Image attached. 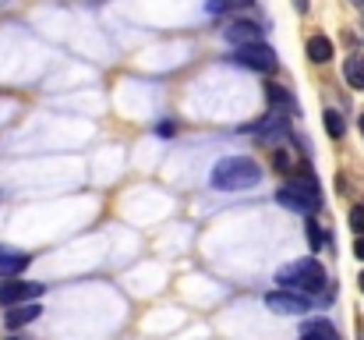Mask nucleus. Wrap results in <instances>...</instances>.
I'll return each mask as SVG.
<instances>
[{
    "instance_id": "f257e3e1",
    "label": "nucleus",
    "mask_w": 364,
    "mask_h": 340,
    "mask_svg": "<svg viewBox=\"0 0 364 340\" xmlns=\"http://www.w3.org/2000/svg\"><path fill=\"white\" fill-rule=\"evenodd\" d=\"M262 177H265V170H262L251 156H227V160H220V163L213 167V174H209L213 188H220V192H244V188H255Z\"/></svg>"
},
{
    "instance_id": "f03ea898",
    "label": "nucleus",
    "mask_w": 364,
    "mask_h": 340,
    "mask_svg": "<svg viewBox=\"0 0 364 340\" xmlns=\"http://www.w3.org/2000/svg\"><path fill=\"white\" fill-rule=\"evenodd\" d=\"M279 284L283 291H294V294H322L326 291V269L318 266V259H297L290 266L279 269Z\"/></svg>"
},
{
    "instance_id": "7ed1b4c3",
    "label": "nucleus",
    "mask_w": 364,
    "mask_h": 340,
    "mask_svg": "<svg viewBox=\"0 0 364 340\" xmlns=\"http://www.w3.org/2000/svg\"><path fill=\"white\" fill-rule=\"evenodd\" d=\"M276 199H279V206H287L294 213H315V210H322V188H318V181L311 174H301L297 181L283 185L276 192Z\"/></svg>"
},
{
    "instance_id": "20e7f679",
    "label": "nucleus",
    "mask_w": 364,
    "mask_h": 340,
    "mask_svg": "<svg viewBox=\"0 0 364 340\" xmlns=\"http://www.w3.org/2000/svg\"><path fill=\"white\" fill-rule=\"evenodd\" d=\"M230 61L241 64V68H251V71H276V53H272V46H265V43L237 46Z\"/></svg>"
},
{
    "instance_id": "39448f33",
    "label": "nucleus",
    "mask_w": 364,
    "mask_h": 340,
    "mask_svg": "<svg viewBox=\"0 0 364 340\" xmlns=\"http://www.w3.org/2000/svg\"><path fill=\"white\" fill-rule=\"evenodd\" d=\"M46 291V284H32V280H7L0 284V305L14 309V305H25V302H39V294Z\"/></svg>"
},
{
    "instance_id": "423d86ee",
    "label": "nucleus",
    "mask_w": 364,
    "mask_h": 340,
    "mask_svg": "<svg viewBox=\"0 0 364 340\" xmlns=\"http://www.w3.org/2000/svg\"><path fill=\"white\" fill-rule=\"evenodd\" d=\"M265 309H272L279 316H304V312H311V298L294 294V291H269L265 294Z\"/></svg>"
},
{
    "instance_id": "0eeeda50",
    "label": "nucleus",
    "mask_w": 364,
    "mask_h": 340,
    "mask_svg": "<svg viewBox=\"0 0 364 340\" xmlns=\"http://www.w3.org/2000/svg\"><path fill=\"white\" fill-rule=\"evenodd\" d=\"M241 131H251V135H258L262 142H276V138H290V124H287V117L283 113H272V117H265V120H258V124H247Z\"/></svg>"
},
{
    "instance_id": "6e6552de",
    "label": "nucleus",
    "mask_w": 364,
    "mask_h": 340,
    "mask_svg": "<svg viewBox=\"0 0 364 340\" xmlns=\"http://www.w3.org/2000/svg\"><path fill=\"white\" fill-rule=\"evenodd\" d=\"M223 39L234 46H251V43H262V29L255 21H230L223 29Z\"/></svg>"
},
{
    "instance_id": "1a4fd4ad",
    "label": "nucleus",
    "mask_w": 364,
    "mask_h": 340,
    "mask_svg": "<svg viewBox=\"0 0 364 340\" xmlns=\"http://www.w3.org/2000/svg\"><path fill=\"white\" fill-rule=\"evenodd\" d=\"M28 262H32V255H28V252H18V248L0 244V277H4V280H14Z\"/></svg>"
},
{
    "instance_id": "9d476101",
    "label": "nucleus",
    "mask_w": 364,
    "mask_h": 340,
    "mask_svg": "<svg viewBox=\"0 0 364 340\" xmlns=\"http://www.w3.org/2000/svg\"><path fill=\"white\" fill-rule=\"evenodd\" d=\"M39 302H25V305H14L7 316H4V323H7V330H18V326H28V323H36L39 319Z\"/></svg>"
},
{
    "instance_id": "9b49d317",
    "label": "nucleus",
    "mask_w": 364,
    "mask_h": 340,
    "mask_svg": "<svg viewBox=\"0 0 364 340\" xmlns=\"http://www.w3.org/2000/svg\"><path fill=\"white\" fill-rule=\"evenodd\" d=\"M265 100L272 103V113H283V117L297 113V100H294V93H287L283 86H265Z\"/></svg>"
},
{
    "instance_id": "f8f14e48",
    "label": "nucleus",
    "mask_w": 364,
    "mask_h": 340,
    "mask_svg": "<svg viewBox=\"0 0 364 340\" xmlns=\"http://www.w3.org/2000/svg\"><path fill=\"white\" fill-rule=\"evenodd\" d=\"M301 340H340V334H336L333 323H326V319H311V323H304Z\"/></svg>"
},
{
    "instance_id": "ddd939ff",
    "label": "nucleus",
    "mask_w": 364,
    "mask_h": 340,
    "mask_svg": "<svg viewBox=\"0 0 364 340\" xmlns=\"http://www.w3.org/2000/svg\"><path fill=\"white\" fill-rule=\"evenodd\" d=\"M343 78H347V86L350 89H364V57L361 53H354V57H347V64H343Z\"/></svg>"
},
{
    "instance_id": "4468645a",
    "label": "nucleus",
    "mask_w": 364,
    "mask_h": 340,
    "mask_svg": "<svg viewBox=\"0 0 364 340\" xmlns=\"http://www.w3.org/2000/svg\"><path fill=\"white\" fill-rule=\"evenodd\" d=\"M308 57H311L315 64H329V61H333V43H329V36H311V39H308Z\"/></svg>"
},
{
    "instance_id": "2eb2a0df",
    "label": "nucleus",
    "mask_w": 364,
    "mask_h": 340,
    "mask_svg": "<svg viewBox=\"0 0 364 340\" xmlns=\"http://www.w3.org/2000/svg\"><path fill=\"white\" fill-rule=\"evenodd\" d=\"M255 0H209V14H230V11H244Z\"/></svg>"
},
{
    "instance_id": "dca6fc26",
    "label": "nucleus",
    "mask_w": 364,
    "mask_h": 340,
    "mask_svg": "<svg viewBox=\"0 0 364 340\" xmlns=\"http://www.w3.org/2000/svg\"><path fill=\"white\" fill-rule=\"evenodd\" d=\"M326 131H329L333 138H343V135H347V120H343V113L326 110Z\"/></svg>"
},
{
    "instance_id": "f3484780",
    "label": "nucleus",
    "mask_w": 364,
    "mask_h": 340,
    "mask_svg": "<svg viewBox=\"0 0 364 340\" xmlns=\"http://www.w3.org/2000/svg\"><path fill=\"white\" fill-rule=\"evenodd\" d=\"M308 241H311V248H315V252H318V248L326 244V234H322V224L308 220Z\"/></svg>"
},
{
    "instance_id": "a211bd4d",
    "label": "nucleus",
    "mask_w": 364,
    "mask_h": 340,
    "mask_svg": "<svg viewBox=\"0 0 364 340\" xmlns=\"http://www.w3.org/2000/svg\"><path fill=\"white\" fill-rule=\"evenodd\" d=\"M350 227H354L358 237H364V206H354V210H350Z\"/></svg>"
},
{
    "instance_id": "6ab92c4d",
    "label": "nucleus",
    "mask_w": 364,
    "mask_h": 340,
    "mask_svg": "<svg viewBox=\"0 0 364 340\" xmlns=\"http://www.w3.org/2000/svg\"><path fill=\"white\" fill-rule=\"evenodd\" d=\"M272 163H276L279 170H294V160H290V153H283V149L272 153Z\"/></svg>"
},
{
    "instance_id": "aec40b11",
    "label": "nucleus",
    "mask_w": 364,
    "mask_h": 340,
    "mask_svg": "<svg viewBox=\"0 0 364 340\" xmlns=\"http://www.w3.org/2000/svg\"><path fill=\"white\" fill-rule=\"evenodd\" d=\"M354 255L364 259V237H354Z\"/></svg>"
},
{
    "instance_id": "412c9836",
    "label": "nucleus",
    "mask_w": 364,
    "mask_h": 340,
    "mask_svg": "<svg viewBox=\"0 0 364 340\" xmlns=\"http://www.w3.org/2000/svg\"><path fill=\"white\" fill-rule=\"evenodd\" d=\"M297 4V11H308V0H294Z\"/></svg>"
},
{
    "instance_id": "4be33fe9",
    "label": "nucleus",
    "mask_w": 364,
    "mask_h": 340,
    "mask_svg": "<svg viewBox=\"0 0 364 340\" xmlns=\"http://www.w3.org/2000/svg\"><path fill=\"white\" fill-rule=\"evenodd\" d=\"M358 287H361V291H364V273H361V277H358Z\"/></svg>"
},
{
    "instance_id": "5701e85b",
    "label": "nucleus",
    "mask_w": 364,
    "mask_h": 340,
    "mask_svg": "<svg viewBox=\"0 0 364 340\" xmlns=\"http://www.w3.org/2000/svg\"><path fill=\"white\" fill-rule=\"evenodd\" d=\"M350 4H358V7H361V4H364V0H350Z\"/></svg>"
},
{
    "instance_id": "b1692460",
    "label": "nucleus",
    "mask_w": 364,
    "mask_h": 340,
    "mask_svg": "<svg viewBox=\"0 0 364 340\" xmlns=\"http://www.w3.org/2000/svg\"><path fill=\"white\" fill-rule=\"evenodd\" d=\"M361 131H364V113H361Z\"/></svg>"
},
{
    "instance_id": "393cba45",
    "label": "nucleus",
    "mask_w": 364,
    "mask_h": 340,
    "mask_svg": "<svg viewBox=\"0 0 364 340\" xmlns=\"http://www.w3.org/2000/svg\"><path fill=\"white\" fill-rule=\"evenodd\" d=\"M11 340H18V337H11Z\"/></svg>"
}]
</instances>
